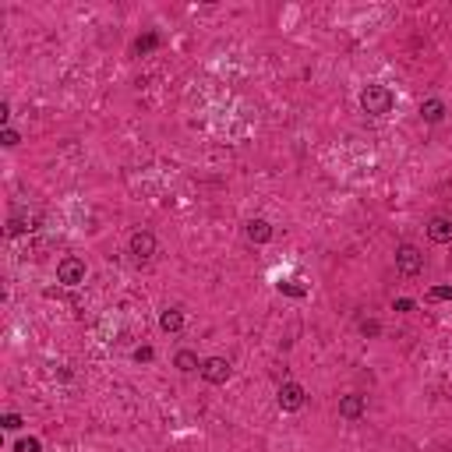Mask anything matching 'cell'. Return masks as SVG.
<instances>
[{"label":"cell","mask_w":452,"mask_h":452,"mask_svg":"<svg viewBox=\"0 0 452 452\" xmlns=\"http://www.w3.org/2000/svg\"><path fill=\"white\" fill-rule=\"evenodd\" d=\"M360 107H364V114H371V117H385V114H392L396 96H392V88H385V85H364V93H360Z\"/></svg>","instance_id":"cell-1"},{"label":"cell","mask_w":452,"mask_h":452,"mask_svg":"<svg viewBox=\"0 0 452 452\" xmlns=\"http://www.w3.org/2000/svg\"><path fill=\"white\" fill-rule=\"evenodd\" d=\"M420 268H424V254H420V247H417V244H410V240L396 244V273H399V276H417Z\"/></svg>","instance_id":"cell-2"},{"label":"cell","mask_w":452,"mask_h":452,"mask_svg":"<svg viewBox=\"0 0 452 452\" xmlns=\"http://www.w3.org/2000/svg\"><path fill=\"white\" fill-rule=\"evenodd\" d=\"M85 261L78 258V254H67V258H60L57 261V283H64V287H78V283H85Z\"/></svg>","instance_id":"cell-3"},{"label":"cell","mask_w":452,"mask_h":452,"mask_svg":"<svg viewBox=\"0 0 452 452\" xmlns=\"http://www.w3.org/2000/svg\"><path fill=\"white\" fill-rule=\"evenodd\" d=\"M198 375H202L209 385H226V382H230V375H233V368H230V360H226V357H205Z\"/></svg>","instance_id":"cell-4"},{"label":"cell","mask_w":452,"mask_h":452,"mask_svg":"<svg viewBox=\"0 0 452 452\" xmlns=\"http://www.w3.org/2000/svg\"><path fill=\"white\" fill-rule=\"evenodd\" d=\"M156 233L152 230H135L131 237H128V251L135 254V261H149V258H156Z\"/></svg>","instance_id":"cell-5"},{"label":"cell","mask_w":452,"mask_h":452,"mask_svg":"<svg viewBox=\"0 0 452 452\" xmlns=\"http://www.w3.org/2000/svg\"><path fill=\"white\" fill-rule=\"evenodd\" d=\"M276 399H280V410L297 413V410L308 403V392H304V385H301V382H283V385H280V392H276Z\"/></svg>","instance_id":"cell-6"},{"label":"cell","mask_w":452,"mask_h":452,"mask_svg":"<svg viewBox=\"0 0 452 452\" xmlns=\"http://www.w3.org/2000/svg\"><path fill=\"white\" fill-rule=\"evenodd\" d=\"M339 417L343 420H360L368 413V396H360V392H346V396H339Z\"/></svg>","instance_id":"cell-7"},{"label":"cell","mask_w":452,"mask_h":452,"mask_svg":"<svg viewBox=\"0 0 452 452\" xmlns=\"http://www.w3.org/2000/svg\"><path fill=\"white\" fill-rule=\"evenodd\" d=\"M427 237H431V244H448L452 240V219L448 216L427 219Z\"/></svg>","instance_id":"cell-8"},{"label":"cell","mask_w":452,"mask_h":452,"mask_svg":"<svg viewBox=\"0 0 452 452\" xmlns=\"http://www.w3.org/2000/svg\"><path fill=\"white\" fill-rule=\"evenodd\" d=\"M173 368H177L180 375H195V371H202V360H198L195 350H177V353H173Z\"/></svg>","instance_id":"cell-9"},{"label":"cell","mask_w":452,"mask_h":452,"mask_svg":"<svg viewBox=\"0 0 452 452\" xmlns=\"http://www.w3.org/2000/svg\"><path fill=\"white\" fill-rule=\"evenodd\" d=\"M244 233H247L251 244H268V240H273V223H268V219H251Z\"/></svg>","instance_id":"cell-10"},{"label":"cell","mask_w":452,"mask_h":452,"mask_svg":"<svg viewBox=\"0 0 452 452\" xmlns=\"http://www.w3.org/2000/svg\"><path fill=\"white\" fill-rule=\"evenodd\" d=\"M445 114H448V107H445L441 100H424V103H420V121H424V124H441Z\"/></svg>","instance_id":"cell-11"},{"label":"cell","mask_w":452,"mask_h":452,"mask_svg":"<svg viewBox=\"0 0 452 452\" xmlns=\"http://www.w3.org/2000/svg\"><path fill=\"white\" fill-rule=\"evenodd\" d=\"M159 329L163 332H180V329H184V311H180V308H166L163 315H159Z\"/></svg>","instance_id":"cell-12"},{"label":"cell","mask_w":452,"mask_h":452,"mask_svg":"<svg viewBox=\"0 0 452 452\" xmlns=\"http://www.w3.org/2000/svg\"><path fill=\"white\" fill-rule=\"evenodd\" d=\"M25 230H32V226H29V216H25V212H15L11 223H8V233L18 237V233H25Z\"/></svg>","instance_id":"cell-13"},{"label":"cell","mask_w":452,"mask_h":452,"mask_svg":"<svg viewBox=\"0 0 452 452\" xmlns=\"http://www.w3.org/2000/svg\"><path fill=\"white\" fill-rule=\"evenodd\" d=\"M0 142H4V149H15V145H22V135H18V131L8 124L4 131H0Z\"/></svg>","instance_id":"cell-14"},{"label":"cell","mask_w":452,"mask_h":452,"mask_svg":"<svg viewBox=\"0 0 452 452\" xmlns=\"http://www.w3.org/2000/svg\"><path fill=\"white\" fill-rule=\"evenodd\" d=\"M25 420L18 417V413H4V417H0V427H4V431H18Z\"/></svg>","instance_id":"cell-15"},{"label":"cell","mask_w":452,"mask_h":452,"mask_svg":"<svg viewBox=\"0 0 452 452\" xmlns=\"http://www.w3.org/2000/svg\"><path fill=\"white\" fill-rule=\"evenodd\" d=\"M427 297H431V301H452V287H431Z\"/></svg>","instance_id":"cell-16"},{"label":"cell","mask_w":452,"mask_h":452,"mask_svg":"<svg viewBox=\"0 0 452 452\" xmlns=\"http://www.w3.org/2000/svg\"><path fill=\"white\" fill-rule=\"evenodd\" d=\"M15 452H39V441H36V438H22V441L15 445Z\"/></svg>","instance_id":"cell-17"},{"label":"cell","mask_w":452,"mask_h":452,"mask_svg":"<svg viewBox=\"0 0 452 452\" xmlns=\"http://www.w3.org/2000/svg\"><path fill=\"white\" fill-rule=\"evenodd\" d=\"M360 332H364V336H378L382 325H378V322H360Z\"/></svg>","instance_id":"cell-18"},{"label":"cell","mask_w":452,"mask_h":452,"mask_svg":"<svg viewBox=\"0 0 452 452\" xmlns=\"http://www.w3.org/2000/svg\"><path fill=\"white\" fill-rule=\"evenodd\" d=\"M152 46H156V36H145V39H138V43H135V50H138V53H142V50H152Z\"/></svg>","instance_id":"cell-19"},{"label":"cell","mask_w":452,"mask_h":452,"mask_svg":"<svg viewBox=\"0 0 452 452\" xmlns=\"http://www.w3.org/2000/svg\"><path fill=\"white\" fill-rule=\"evenodd\" d=\"M0 121H4V128H8V121H11V103H0Z\"/></svg>","instance_id":"cell-20"},{"label":"cell","mask_w":452,"mask_h":452,"mask_svg":"<svg viewBox=\"0 0 452 452\" xmlns=\"http://www.w3.org/2000/svg\"><path fill=\"white\" fill-rule=\"evenodd\" d=\"M135 360H152V346H142V350H135Z\"/></svg>","instance_id":"cell-21"},{"label":"cell","mask_w":452,"mask_h":452,"mask_svg":"<svg viewBox=\"0 0 452 452\" xmlns=\"http://www.w3.org/2000/svg\"><path fill=\"white\" fill-rule=\"evenodd\" d=\"M280 290H287V294H294V297H304V290H301V287H290V283H280Z\"/></svg>","instance_id":"cell-22"},{"label":"cell","mask_w":452,"mask_h":452,"mask_svg":"<svg viewBox=\"0 0 452 452\" xmlns=\"http://www.w3.org/2000/svg\"><path fill=\"white\" fill-rule=\"evenodd\" d=\"M396 311H413V301H406V297H403V301H396Z\"/></svg>","instance_id":"cell-23"}]
</instances>
